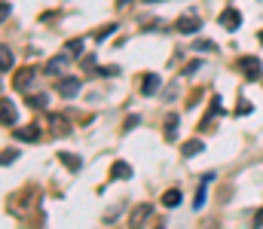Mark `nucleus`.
I'll use <instances>...</instances> for the list:
<instances>
[{
    "mask_svg": "<svg viewBox=\"0 0 263 229\" xmlns=\"http://www.w3.org/2000/svg\"><path fill=\"white\" fill-rule=\"evenodd\" d=\"M12 138H18V141H40V126L34 122V126H25V129H15V135Z\"/></svg>",
    "mask_w": 263,
    "mask_h": 229,
    "instance_id": "423d86ee",
    "label": "nucleus"
},
{
    "mask_svg": "<svg viewBox=\"0 0 263 229\" xmlns=\"http://www.w3.org/2000/svg\"><path fill=\"white\" fill-rule=\"evenodd\" d=\"M77 92H80V79H77V76H65V79L59 82V95H62V98H77Z\"/></svg>",
    "mask_w": 263,
    "mask_h": 229,
    "instance_id": "20e7f679",
    "label": "nucleus"
},
{
    "mask_svg": "<svg viewBox=\"0 0 263 229\" xmlns=\"http://www.w3.org/2000/svg\"><path fill=\"white\" fill-rule=\"evenodd\" d=\"M114 31H117V25H107V28H101V31H98V40H104V37H110Z\"/></svg>",
    "mask_w": 263,
    "mask_h": 229,
    "instance_id": "5701e85b",
    "label": "nucleus"
},
{
    "mask_svg": "<svg viewBox=\"0 0 263 229\" xmlns=\"http://www.w3.org/2000/svg\"><path fill=\"white\" fill-rule=\"evenodd\" d=\"M59 162H65L70 171H77V168H80V156H77V153H59Z\"/></svg>",
    "mask_w": 263,
    "mask_h": 229,
    "instance_id": "dca6fc26",
    "label": "nucleus"
},
{
    "mask_svg": "<svg viewBox=\"0 0 263 229\" xmlns=\"http://www.w3.org/2000/svg\"><path fill=\"white\" fill-rule=\"evenodd\" d=\"M0 71L6 74V71H12V52H9V46H3L0 49Z\"/></svg>",
    "mask_w": 263,
    "mask_h": 229,
    "instance_id": "f3484780",
    "label": "nucleus"
},
{
    "mask_svg": "<svg viewBox=\"0 0 263 229\" xmlns=\"http://www.w3.org/2000/svg\"><path fill=\"white\" fill-rule=\"evenodd\" d=\"M0 104H3V126H12V122L18 119V110H15V104H12L9 98H3Z\"/></svg>",
    "mask_w": 263,
    "mask_h": 229,
    "instance_id": "6e6552de",
    "label": "nucleus"
},
{
    "mask_svg": "<svg viewBox=\"0 0 263 229\" xmlns=\"http://www.w3.org/2000/svg\"><path fill=\"white\" fill-rule=\"evenodd\" d=\"M49 122H52V132H55L59 138H62V135H67V132H70V122H67L65 116H59V113H52V116H49Z\"/></svg>",
    "mask_w": 263,
    "mask_h": 229,
    "instance_id": "9d476101",
    "label": "nucleus"
},
{
    "mask_svg": "<svg viewBox=\"0 0 263 229\" xmlns=\"http://www.w3.org/2000/svg\"><path fill=\"white\" fill-rule=\"evenodd\" d=\"M65 52L70 55V58H77V55L83 52V40H70V43H67V49H65Z\"/></svg>",
    "mask_w": 263,
    "mask_h": 229,
    "instance_id": "a211bd4d",
    "label": "nucleus"
},
{
    "mask_svg": "<svg viewBox=\"0 0 263 229\" xmlns=\"http://www.w3.org/2000/svg\"><path fill=\"white\" fill-rule=\"evenodd\" d=\"M248 113H251V104H248V101H242V104H239V113H236V116H248Z\"/></svg>",
    "mask_w": 263,
    "mask_h": 229,
    "instance_id": "b1692460",
    "label": "nucleus"
},
{
    "mask_svg": "<svg viewBox=\"0 0 263 229\" xmlns=\"http://www.w3.org/2000/svg\"><path fill=\"white\" fill-rule=\"evenodd\" d=\"M205 190H208V183H202V186H199L196 199H193V205H196V208H202V202H205Z\"/></svg>",
    "mask_w": 263,
    "mask_h": 229,
    "instance_id": "412c9836",
    "label": "nucleus"
},
{
    "mask_svg": "<svg viewBox=\"0 0 263 229\" xmlns=\"http://www.w3.org/2000/svg\"><path fill=\"white\" fill-rule=\"evenodd\" d=\"M193 49H199V52H205V49H208V52H211V49H214V43H211V40H196V43H193Z\"/></svg>",
    "mask_w": 263,
    "mask_h": 229,
    "instance_id": "aec40b11",
    "label": "nucleus"
},
{
    "mask_svg": "<svg viewBox=\"0 0 263 229\" xmlns=\"http://www.w3.org/2000/svg\"><path fill=\"white\" fill-rule=\"evenodd\" d=\"M254 223H257V226H260V223H263V208H260V211H257V214H254Z\"/></svg>",
    "mask_w": 263,
    "mask_h": 229,
    "instance_id": "393cba45",
    "label": "nucleus"
},
{
    "mask_svg": "<svg viewBox=\"0 0 263 229\" xmlns=\"http://www.w3.org/2000/svg\"><path fill=\"white\" fill-rule=\"evenodd\" d=\"M178 138V113H168L165 119V141H175Z\"/></svg>",
    "mask_w": 263,
    "mask_h": 229,
    "instance_id": "f8f14e48",
    "label": "nucleus"
},
{
    "mask_svg": "<svg viewBox=\"0 0 263 229\" xmlns=\"http://www.w3.org/2000/svg\"><path fill=\"white\" fill-rule=\"evenodd\" d=\"M147 217H150V205H138V208H135V214H132V226H141Z\"/></svg>",
    "mask_w": 263,
    "mask_h": 229,
    "instance_id": "2eb2a0df",
    "label": "nucleus"
},
{
    "mask_svg": "<svg viewBox=\"0 0 263 229\" xmlns=\"http://www.w3.org/2000/svg\"><path fill=\"white\" fill-rule=\"evenodd\" d=\"M199 28H202V18L199 15H181L178 18V31L181 34H196Z\"/></svg>",
    "mask_w": 263,
    "mask_h": 229,
    "instance_id": "f03ea898",
    "label": "nucleus"
},
{
    "mask_svg": "<svg viewBox=\"0 0 263 229\" xmlns=\"http://www.w3.org/2000/svg\"><path fill=\"white\" fill-rule=\"evenodd\" d=\"M144 3H159V0H144Z\"/></svg>",
    "mask_w": 263,
    "mask_h": 229,
    "instance_id": "a878e982",
    "label": "nucleus"
},
{
    "mask_svg": "<svg viewBox=\"0 0 263 229\" xmlns=\"http://www.w3.org/2000/svg\"><path fill=\"white\" fill-rule=\"evenodd\" d=\"M15 159H18V153H15V150H6V153H3V165H12Z\"/></svg>",
    "mask_w": 263,
    "mask_h": 229,
    "instance_id": "4be33fe9",
    "label": "nucleus"
},
{
    "mask_svg": "<svg viewBox=\"0 0 263 229\" xmlns=\"http://www.w3.org/2000/svg\"><path fill=\"white\" fill-rule=\"evenodd\" d=\"M34 76H37V68H22V71H15V76H12V86L15 89H28Z\"/></svg>",
    "mask_w": 263,
    "mask_h": 229,
    "instance_id": "7ed1b4c3",
    "label": "nucleus"
},
{
    "mask_svg": "<svg viewBox=\"0 0 263 229\" xmlns=\"http://www.w3.org/2000/svg\"><path fill=\"white\" fill-rule=\"evenodd\" d=\"M46 101H49L46 95H31V98H28V104H31V107H46Z\"/></svg>",
    "mask_w": 263,
    "mask_h": 229,
    "instance_id": "6ab92c4d",
    "label": "nucleus"
},
{
    "mask_svg": "<svg viewBox=\"0 0 263 229\" xmlns=\"http://www.w3.org/2000/svg\"><path fill=\"white\" fill-rule=\"evenodd\" d=\"M156 89H159V76L144 74V79H141V92H144V95H156Z\"/></svg>",
    "mask_w": 263,
    "mask_h": 229,
    "instance_id": "1a4fd4ad",
    "label": "nucleus"
},
{
    "mask_svg": "<svg viewBox=\"0 0 263 229\" xmlns=\"http://www.w3.org/2000/svg\"><path fill=\"white\" fill-rule=\"evenodd\" d=\"M220 25H223L227 31H236V28L242 25V15H239V9H223V15H220Z\"/></svg>",
    "mask_w": 263,
    "mask_h": 229,
    "instance_id": "39448f33",
    "label": "nucleus"
},
{
    "mask_svg": "<svg viewBox=\"0 0 263 229\" xmlns=\"http://www.w3.org/2000/svg\"><path fill=\"white\" fill-rule=\"evenodd\" d=\"M67 58H70V55H67V52H62V55H55V58H52V61H49V68H46V74H49V76H55V74H59V71H65Z\"/></svg>",
    "mask_w": 263,
    "mask_h": 229,
    "instance_id": "9b49d317",
    "label": "nucleus"
},
{
    "mask_svg": "<svg viewBox=\"0 0 263 229\" xmlns=\"http://www.w3.org/2000/svg\"><path fill=\"white\" fill-rule=\"evenodd\" d=\"M260 40H263V31H260Z\"/></svg>",
    "mask_w": 263,
    "mask_h": 229,
    "instance_id": "bb28decb",
    "label": "nucleus"
},
{
    "mask_svg": "<svg viewBox=\"0 0 263 229\" xmlns=\"http://www.w3.org/2000/svg\"><path fill=\"white\" fill-rule=\"evenodd\" d=\"M239 71L248 76V79H257L263 68H260V61H257L254 55H245V58H239Z\"/></svg>",
    "mask_w": 263,
    "mask_h": 229,
    "instance_id": "f257e3e1",
    "label": "nucleus"
},
{
    "mask_svg": "<svg viewBox=\"0 0 263 229\" xmlns=\"http://www.w3.org/2000/svg\"><path fill=\"white\" fill-rule=\"evenodd\" d=\"M202 147H205V144H202L199 138H193V141H187V144L181 147V153H184V159H190V156H196V153H202Z\"/></svg>",
    "mask_w": 263,
    "mask_h": 229,
    "instance_id": "ddd939ff",
    "label": "nucleus"
},
{
    "mask_svg": "<svg viewBox=\"0 0 263 229\" xmlns=\"http://www.w3.org/2000/svg\"><path fill=\"white\" fill-rule=\"evenodd\" d=\"M162 205H165V208H178V205H181V190H165Z\"/></svg>",
    "mask_w": 263,
    "mask_h": 229,
    "instance_id": "4468645a",
    "label": "nucleus"
},
{
    "mask_svg": "<svg viewBox=\"0 0 263 229\" xmlns=\"http://www.w3.org/2000/svg\"><path fill=\"white\" fill-rule=\"evenodd\" d=\"M132 177V165L129 162H114V168H110V180H126Z\"/></svg>",
    "mask_w": 263,
    "mask_h": 229,
    "instance_id": "0eeeda50",
    "label": "nucleus"
}]
</instances>
